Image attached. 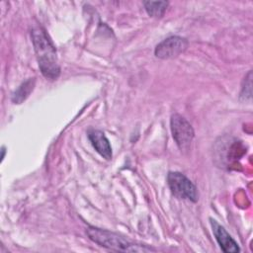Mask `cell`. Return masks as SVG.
<instances>
[{
	"instance_id": "1",
	"label": "cell",
	"mask_w": 253,
	"mask_h": 253,
	"mask_svg": "<svg viewBox=\"0 0 253 253\" xmlns=\"http://www.w3.org/2000/svg\"><path fill=\"white\" fill-rule=\"evenodd\" d=\"M31 37L42 74L47 79H56L60 74V67L56 48L49 36L43 28L35 27L31 32Z\"/></svg>"
},
{
	"instance_id": "2",
	"label": "cell",
	"mask_w": 253,
	"mask_h": 253,
	"mask_svg": "<svg viewBox=\"0 0 253 253\" xmlns=\"http://www.w3.org/2000/svg\"><path fill=\"white\" fill-rule=\"evenodd\" d=\"M89 238L102 247L121 252H149L154 251L153 248L145 245L133 243L117 233L90 226L86 230Z\"/></svg>"
},
{
	"instance_id": "3",
	"label": "cell",
	"mask_w": 253,
	"mask_h": 253,
	"mask_svg": "<svg viewBox=\"0 0 253 253\" xmlns=\"http://www.w3.org/2000/svg\"><path fill=\"white\" fill-rule=\"evenodd\" d=\"M167 183L176 198L190 200L194 203L198 201L199 194L196 186L184 174L180 172H169Z\"/></svg>"
},
{
	"instance_id": "4",
	"label": "cell",
	"mask_w": 253,
	"mask_h": 253,
	"mask_svg": "<svg viewBox=\"0 0 253 253\" xmlns=\"http://www.w3.org/2000/svg\"><path fill=\"white\" fill-rule=\"evenodd\" d=\"M170 127L173 138L181 150H188L194 138V129L191 124L181 115L171 116Z\"/></svg>"
},
{
	"instance_id": "5",
	"label": "cell",
	"mask_w": 253,
	"mask_h": 253,
	"mask_svg": "<svg viewBox=\"0 0 253 253\" xmlns=\"http://www.w3.org/2000/svg\"><path fill=\"white\" fill-rule=\"evenodd\" d=\"M188 47V41L179 36H172L159 42L154 50L157 57L162 59L173 58L183 53Z\"/></svg>"
},
{
	"instance_id": "6",
	"label": "cell",
	"mask_w": 253,
	"mask_h": 253,
	"mask_svg": "<svg viewBox=\"0 0 253 253\" xmlns=\"http://www.w3.org/2000/svg\"><path fill=\"white\" fill-rule=\"evenodd\" d=\"M211 225L212 228V232L215 236L217 243L219 244L220 248L226 253H236L240 251V248L236 241L229 235V233L221 226L216 220L210 218Z\"/></svg>"
},
{
	"instance_id": "7",
	"label": "cell",
	"mask_w": 253,
	"mask_h": 253,
	"mask_svg": "<svg viewBox=\"0 0 253 253\" xmlns=\"http://www.w3.org/2000/svg\"><path fill=\"white\" fill-rule=\"evenodd\" d=\"M88 138L95 148V150L107 160L112 158V147L109 139L106 137L105 133L102 130L90 128L88 130Z\"/></svg>"
},
{
	"instance_id": "8",
	"label": "cell",
	"mask_w": 253,
	"mask_h": 253,
	"mask_svg": "<svg viewBox=\"0 0 253 253\" xmlns=\"http://www.w3.org/2000/svg\"><path fill=\"white\" fill-rule=\"evenodd\" d=\"M35 78H30L23 82L18 89L12 94V102L15 104H21L25 101L35 87Z\"/></svg>"
},
{
	"instance_id": "9",
	"label": "cell",
	"mask_w": 253,
	"mask_h": 253,
	"mask_svg": "<svg viewBox=\"0 0 253 253\" xmlns=\"http://www.w3.org/2000/svg\"><path fill=\"white\" fill-rule=\"evenodd\" d=\"M143 5L149 16L160 18L164 15L169 3L167 1H144Z\"/></svg>"
},
{
	"instance_id": "10",
	"label": "cell",
	"mask_w": 253,
	"mask_h": 253,
	"mask_svg": "<svg viewBox=\"0 0 253 253\" xmlns=\"http://www.w3.org/2000/svg\"><path fill=\"white\" fill-rule=\"evenodd\" d=\"M251 78H252V72L249 71L247 73V75L244 77L243 80V85L241 88V92H240V99L247 101V100H251Z\"/></svg>"
},
{
	"instance_id": "11",
	"label": "cell",
	"mask_w": 253,
	"mask_h": 253,
	"mask_svg": "<svg viewBox=\"0 0 253 253\" xmlns=\"http://www.w3.org/2000/svg\"><path fill=\"white\" fill-rule=\"evenodd\" d=\"M1 151H2V155H1V160H3V159H4V156H5V152H6V151H5V147H4V146L2 147Z\"/></svg>"
}]
</instances>
